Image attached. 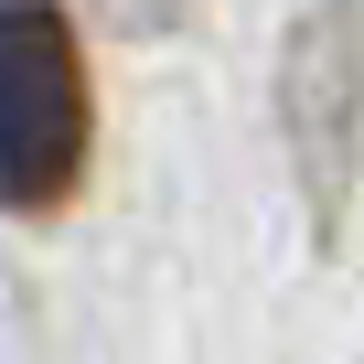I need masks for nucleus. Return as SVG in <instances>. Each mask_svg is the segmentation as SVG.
<instances>
[{
    "instance_id": "1",
    "label": "nucleus",
    "mask_w": 364,
    "mask_h": 364,
    "mask_svg": "<svg viewBox=\"0 0 364 364\" xmlns=\"http://www.w3.org/2000/svg\"><path fill=\"white\" fill-rule=\"evenodd\" d=\"M86 54L65 0H0V204L54 215L86 182Z\"/></svg>"
},
{
    "instance_id": "2",
    "label": "nucleus",
    "mask_w": 364,
    "mask_h": 364,
    "mask_svg": "<svg viewBox=\"0 0 364 364\" xmlns=\"http://www.w3.org/2000/svg\"><path fill=\"white\" fill-rule=\"evenodd\" d=\"M279 129L300 161V204L332 236L353 204V161H364V0H311L279 54Z\"/></svg>"
},
{
    "instance_id": "3",
    "label": "nucleus",
    "mask_w": 364,
    "mask_h": 364,
    "mask_svg": "<svg viewBox=\"0 0 364 364\" xmlns=\"http://www.w3.org/2000/svg\"><path fill=\"white\" fill-rule=\"evenodd\" d=\"M107 11H118V22H161V11H150V0H107Z\"/></svg>"
}]
</instances>
